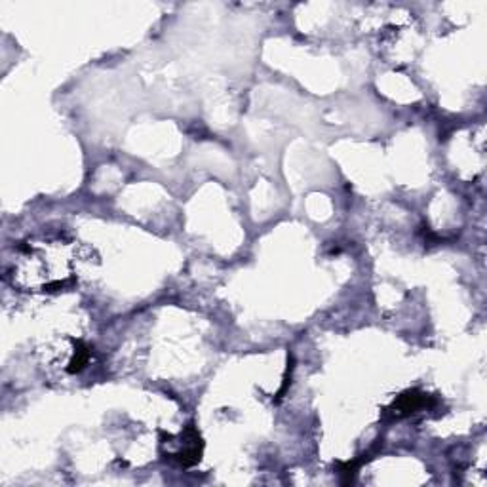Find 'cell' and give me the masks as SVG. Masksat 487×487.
Instances as JSON below:
<instances>
[{
	"label": "cell",
	"instance_id": "obj_1",
	"mask_svg": "<svg viewBox=\"0 0 487 487\" xmlns=\"http://www.w3.org/2000/svg\"><path fill=\"white\" fill-rule=\"evenodd\" d=\"M202 451H204V442L200 438V432L196 431V426L191 423V425L185 426V431L181 432L179 436V446H177L176 451H168V459L176 461L179 466H189L196 465L200 459H202Z\"/></svg>",
	"mask_w": 487,
	"mask_h": 487
},
{
	"label": "cell",
	"instance_id": "obj_2",
	"mask_svg": "<svg viewBox=\"0 0 487 487\" xmlns=\"http://www.w3.org/2000/svg\"><path fill=\"white\" fill-rule=\"evenodd\" d=\"M434 402H436V400L432 396H428V394H425V392L417 391V388H411V391L402 392L386 411H391V415H394V417H408V415L417 413L419 409L428 408V406H432Z\"/></svg>",
	"mask_w": 487,
	"mask_h": 487
},
{
	"label": "cell",
	"instance_id": "obj_3",
	"mask_svg": "<svg viewBox=\"0 0 487 487\" xmlns=\"http://www.w3.org/2000/svg\"><path fill=\"white\" fill-rule=\"evenodd\" d=\"M90 360V348L82 341H74V354L67 366L69 373H79L84 369V366Z\"/></svg>",
	"mask_w": 487,
	"mask_h": 487
},
{
	"label": "cell",
	"instance_id": "obj_4",
	"mask_svg": "<svg viewBox=\"0 0 487 487\" xmlns=\"http://www.w3.org/2000/svg\"><path fill=\"white\" fill-rule=\"evenodd\" d=\"M363 463V459H356V461H345V463H337V472L341 474V482L348 486V483L354 480L356 476L358 468Z\"/></svg>",
	"mask_w": 487,
	"mask_h": 487
}]
</instances>
